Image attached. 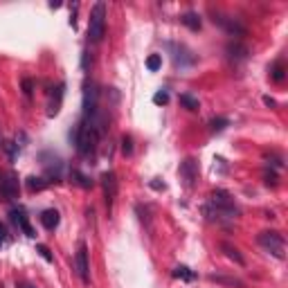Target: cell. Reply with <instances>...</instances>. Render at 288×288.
<instances>
[{"label":"cell","mask_w":288,"mask_h":288,"mask_svg":"<svg viewBox=\"0 0 288 288\" xmlns=\"http://www.w3.org/2000/svg\"><path fill=\"white\" fill-rule=\"evenodd\" d=\"M207 216H216V221H234L239 216V207L234 205V198L230 196V191L216 189L210 196V205L205 207Z\"/></svg>","instance_id":"6da1fadb"},{"label":"cell","mask_w":288,"mask_h":288,"mask_svg":"<svg viewBox=\"0 0 288 288\" xmlns=\"http://www.w3.org/2000/svg\"><path fill=\"white\" fill-rule=\"evenodd\" d=\"M106 34V5L97 3L90 11V18H88V38L90 43H101Z\"/></svg>","instance_id":"7a4b0ae2"},{"label":"cell","mask_w":288,"mask_h":288,"mask_svg":"<svg viewBox=\"0 0 288 288\" xmlns=\"http://www.w3.org/2000/svg\"><path fill=\"white\" fill-rule=\"evenodd\" d=\"M259 246L263 248L266 252H270L275 259H284L286 257V241L284 236L279 232H275V230H266V232H261L257 236Z\"/></svg>","instance_id":"3957f363"},{"label":"cell","mask_w":288,"mask_h":288,"mask_svg":"<svg viewBox=\"0 0 288 288\" xmlns=\"http://www.w3.org/2000/svg\"><path fill=\"white\" fill-rule=\"evenodd\" d=\"M212 23H214V25H218L221 30H225L228 34H232V36H246V34H248L243 23H241L239 18H232V16L212 14Z\"/></svg>","instance_id":"277c9868"},{"label":"cell","mask_w":288,"mask_h":288,"mask_svg":"<svg viewBox=\"0 0 288 288\" xmlns=\"http://www.w3.org/2000/svg\"><path fill=\"white\" fill-rule=\"evenodd\" d=\"M0 194L5 196V201L18 198V176H16L14 171L0 173Z\"/></svg>","instance_id":"5b68a950"},{"label":"cell","mask_w":288,"mask_h":288,"mask_svg":"<svg viewBox=\"0 0 288 288\" xmlns=\"http://www.w3.org/2000/svg\"><path fill=\"white\" fill-rule=\"evenodd\" d=\"M75 268L77 275L83 284H90V266H88V246L86 243H79L77 248V255H75Z\"/></svg>","instance_id":"8992f818"},{"label":"cell","mask_w":288,"mask_h":288,"mask_svg":"<svg viewBox=\"0 0 288 288\" xmlns=\"http://www.w3.org/2000/svg\"><path fill=\"white\" fill-rule=\"evenodd\" d=\"M178 173H180V178H183L185 187L191 189L196 185V180H198V162H196L194 158H187V160L180 162Z\"/></svg>","instance_id":"52a82bcc"},{"label":"cell","mask_w":288,"mask_h":288,"mask_svg":"<svg viewBox=\"0 0 288 288\" xmlns=\"http://www.w3.org/2000/svg\"><path fill=\"white\" fill-rule=\"evenodd\" d=\"M101 189H104L106 207H108V212H110L113 203H115V196H117V176H115V171H106L104 176H101Z\"/></svg>","instance_id":"ba28073f"},{"label":"cell","mask_w":288,"mask_h":288,"mask_svg":"<svg viewBox=\"0 0 288 288\" xmlns=\"http://www.w3.org/2000/svg\"><path fill=\"white\" fill-rule=\"evenodd\" d=\"M169 48L173 50V63H176L180 70H185V68H191L196 63V56L189 52L185 45H178V43H169Z\"/></svg>","instance_id":"9c48e42d"},{"label":"cell","mask_w":288,"mask_h":288,"mask_svg":"<svg viewBox=\"0 0 288 288\" xmlns=\"http://www.w3.org/2000/svg\"><path fill=\"white\" fill-rule=\"evenodd\" d=\"M225 52H228V59L234 61V63H241V61H246L248 56H250V50H248V45L241 43V41H230L228 48H225Z\"/></svg>","instance_id":"30bf717a"},{"label":"cell","mask_w":288,"mask_h":288,"mask_svg":"<svg viewBox=\"0 0 288 288\" xmlns=\"http://www.w3.org/2000/svg\"><path fill=\"white\" fill-rule=\"evenodd\" d=\"M9 216H11V221H14V225H16V228H18L25 236H36L34 228L30 225V218H27V214L23 212V210H11Z\"/></svg>","instance_id":"8fae6325"},{"label":"cell","mask_w":288,"mask_h":288,"mask_svg":"<svg viewBox=\"0 0 288 288\" xmlns=\"http://www.w3.org/2000/svg\"><path fill=\"white\" fill-rule=\"evenodd\" d=\"M59 223H61V214L56 212V210H43L41 212V225L45 230H50V232H54L56 228H59Z\"/></svg>","instance_id":"7c38bea8"},{"label":"cell","mask_w":288,"mask_h":288,"mask_svg":"<svg viewBox=\"0 0 288 288\" xmlns=\"http://www.w3.org/2000/svg\"><path fill=\"white\" fill-rule=\"evenodd\" d=\"M63 90H65L63 83H59V86H56L54 95H52V101H50V110H48L50 117H54L56 113L61 110V104H63Z\"/></svg>","instance_id":"4fadbf2b"},{"label":"cell","mask_w":288,"mask_h":288,"mask_svg":"<svg viewBox=\"0 0 288 288\" xmlns=\"http://www.w3.org/2000/svg\"><path fill=\"white\" fill-rule=\"evenodd\" d=\"M180 23H183L185 27H189L191 32H198L203 27V20H201V16L196 14V11H187V14H183L180 16Z\"/></svg>","instance_id":"5bb4252c"},{"label":"cell","mask_w":288,"mask_h":288,"mask_svg":"<svg viewBox=\"0 0 288 288\" xmlns=\"http://www.w3.org/2000/svg\"><path fill=\"white\" fill-rule=\"evenodd\" d=\"M221 250L225 252V257H228V259H232L236 266H246V259L239 252V248H234V246H230V243H221Z\"/></svg>","instance_id":"9a60e30c"},{"label":"cell","mask_w":288,"mask_h":288,"mask_svg":"<svg viewBox=\"0 0 288 288\" xmlns=\"http://www.w3.org/2000/svg\"><path fill=\"white\" fill-rule=\"evenodd\" d=\"M25 185H27V189H30V191H43L50 185V180H45L41 176H30L25 180Z\"/></svg>","instance_id":"2e32d148"},{"label":"cell","mask_w":288,"mask_h":288,"mask_svg":"<svg viewBox=\"0 0 288 288\" xmlns=\"http://www.w3.org/2000/svg\"><path fill=\"white\" fill-rule=\"evenodd\" d=\"M171 275H173V279H183V281H194L196 279V273L187 266H176Z\"/></svg>","instance_id":"e0dca14e"},{"label":"cell","mask_w":288,"mask_h":288,"mask_svg":"<svg viewBox=\"0 0 288 288\" xmlns=\"http://www.w3.org/2000/svg\"><path fill=\"white\" fill-rule=\"evenodd\" d=\"M212 281H216V284H223V286H234V288H246V284L241 279L236 277H223V275H210Z\"/></svg>","instance_id":"ac0fdd59"},{"label":"cell","mask_w":288,"mask_h":288,"mask_svg":"<svg viewBox=\"0 0 288 288\" xmlns=\"http://www.w3.org/2000/svg\"><path fill=\"white\" fill-rule=\"evenodd\" d=\"M180 104H183L187 110H198V108H201V101L196 99L194 95H189V93H183V95H180Z\"/></svg>","instance_id":"d6986e66"},{"label":"cell","mask_w":288,"mask_h":288,"mask_svg":"<svg viewBox=\"0 0 288 288\" xmlns=\"http://www.w3.org/2000/svg\"><path fill=\"white\" fill-rule=\"evenodd\" d=\"M270 77H273V81L281 83L286 77V70H284V61H275V65L270 68Z\"/></svg>","instance_id":"ffe728a7"},{"label":"cell","mask_w":288,"mask_h":288,"mask_svg":"<svg viewBox=\"0 0 288 288\" xmlns=\"http://www.w3.org/2000/svg\"><path fill=\"white\" fill-rule=\"evenodd\" d=\"M162 68V56L160 54H151L149 59H146V70L149 72H156Z\"/></svg>","instance_id":"44dd1931"},{"label":"cell","mask_w":288,"mask_h":288,"mask_svg":"<svg viewBox=\"0 0 288 288\" xmlns=\"http://www.w3.org/2000/svg\"><path fill=\"white\" fill-rule=\"evenodd\" d=\"M228 124H230V120H225V117H214V120L210 122V131L212 133H221Z\"/></svg>","instance_id":"7402d4cb"},{"label":"cell","mask_w":288,"mask_h":288,"mask_svg":"<svg viewBox=\"0 0 288 288\" xmlns=\"http://www.w3.org/2000/svg\"><path fill=\"white\" fill-rule=\"evenodd\" d=\"M72 178H75V183H77L81 189H90V187H93V180H88V176H83V173L72 171Z\"/></svg>","instance_id":"603a6c76"},{"label":"cell","mask_w":288,"mask_h":288,"mask_svg":"<svg viewBox=\"0 0 288 288\" xmlns=\"http://www.w3.org/2000/svg\"><path fill=\"white\" fill-rule=\"evenodd\" d=\"M153 104L156 106H167L169 104V93L167 90H158V93L153 95Z\"/></svg>","instance_id":"cb8c5ba5"},{"label":"cell","mask_w":288,"mask_h":288,"mask_svg":"<svg viewBox=\"0 0 288 288\" xmlns=\"http://www.w3.org/2000/svg\"><path fill=\"white\" fill-rule=\"evenodd\" d=\"M122 153L124 156H131L133 153V138H131V135H124V138H122Z\"/></svg>","instance_id":"d4e9b609"},{"label":"cell","mask_w":288,"mask_h":288,"mask_svg":"<svg viewBox=\"0 0 288 288\" xmlns=\"http://www.w3.org/2000/svg\"><path fill=\"white\" fill-rule=\"evenodd\" d=\"M36 252H38V255H41L48 263H52V261H54V257H52V252H50V248H48V246L38 243V246H36Z\"/></svg>","instance_id":"484cf974"},{"label":"cell","mask_w":288,"mask_h":288,"mask_svg":"<svg viewBox=\"0 0 288 288\" xmlns=\"http://www.w3.org/2000/svg\"><path fill=\"white\" fill-rule=\"evenodd\" d=\"M263 178H266V185H277V180H279V176H277V171H275V169H266V171H263Z\"/></svg>","instance_id":"4316f807"},{"label":"cell","mask_w":288,"mask_h":288,"mask_svg":"<svg viewBox=\"0 0 288 288\" xmlns=\"http://www.w3.org/2000/svg\"><path fill=\"white\" fill-rule=\"evenodd\" d=\"M268 160H270V165H273V167H277V169H281V167H284V160H281V156H277V153L268 156Z\"/></svg>","instance_id":"83f0119b"},{"label":"cell","mask_w":288,"mask_h":288,"mask_svg":"<svg viewBox=\"0 0 288 288\" xmlns=\"http://www.w3.org/2000/svg\"><path fill=\"white\" fill-rule=\"evenodd\" d=\"M32 88H34V81H32V79H25V81H23V90H25L27 97L32 95Z\"/></svg>","instance_id":"f1b7e54d"},{"label":"cell","mask_w":288,"mask_h":288,"mask_svg":"<svg viewBox=\"0 0 288 288\" xmlns=\"http://www.w3.org/2000/svg\"><path fill=\"white\" fill-rule=\"evenodd\" d=\"M5 243H7V230H5V225L0 223V250H3Z\"/></svg>","instance_id":"f546056e"},{"label":"cell","mask_w":288,"mask_h":288,"mask_svg":"<svg viewBox=\"0 0 288 288\" xmlns=\"http://www.w3.org/2000/svg\"><path fill=\"white\" fill-rule=\"evenodd\" d=\"M77 9H79V5H72V9H70V25L72 27H77Z\"/></svg>","instance_id":"4dcf8cb0"},{"label":"cell","mask_w":288,"mask_h":288,"mask_svg":"<svg viewBox=\"0 0 288 288\" xmlns=\"http://www.w3.org/2000/svg\"><path fill=\"white\" fill-rule=\"evenodd\" d=\"M88 61H90V52L88 50H83V56H81V68L83 70H88Z\"/></svg>","instance_id":"1f68e13d"},{"label":"cell","mask_w":288,"mask_h":288,"mask_svg":"<svg viewBox=\"0 0 288 288\" xmlns=\"http://www.w3.org/2000/svg\"><path fill=\"white\" fill-rule=\"evenodd\" d=\"M151 187H153V189H158V191H160V189H165V187H167V185H165V183H160V180H158V178H156V180H151Z\"/></svg>","instance_id":"d6a6232c"},{"label":"cell","mask_w":288,"mask_h":288,"mask_svg":"<svg viewBox=\"0 0 288 288\" xmlns=\"http://www.w3.org/2000/svg\"><path fill=\"white\" fill-rule=\"evenodd\" d=\"M263 104H266L268 108H275V106H277V101H275L273 97H268V95H266V97H263Z\"/></svg>","instance_id":"836d02e7"},{"label":"cell","mask_w":288,"mask_h":288,"mask_svg":"<svg viewBox=\"0 0 288 288\" xmlns=\"http://www.w3.org/2000/svg\"><path fill=\"white\" fill-rule=\"evenodd\" d=\"M20 288H36V286H32V284H23Z\"/></svg>","instance_id":"e575fe53"}]
</instances>
